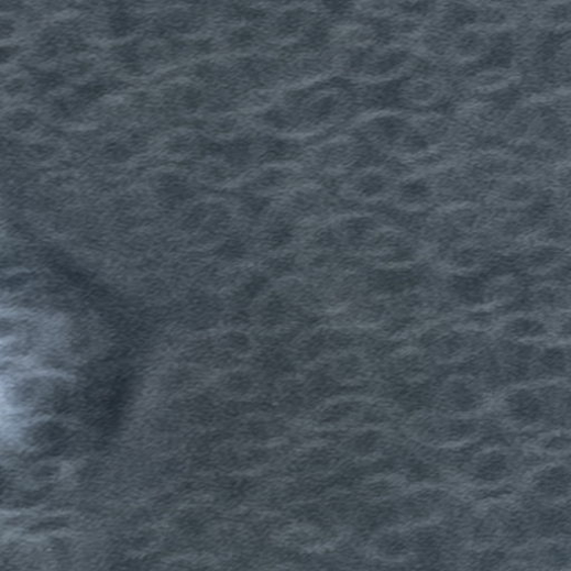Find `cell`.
Listing matches in <instances>:
<instances>
[{"label":"cell","instance_id":"cell-1","mask_svg":"<svg viewBox=\"0 0 571 571\" xmlns=\"http://www.w3.org/2000/svg\"><path fill=\"white\" fill-rule=\"evenodd\" d=\"M286 96L294 138L304 146L344 129L365 108L345 79Z\"/></svg>","mask_w":571,"mask_h":571},{"label":"cell","instance_id":"cell-2","mask_svg":"<svg viewBox=\"0 0 571 571\" xmlns=\"http://www.w3.org/2000/svg\"><path fill=\"white\" fill-rule=\"evenodd\" d=\"M424 66L410 45L385 39L355 58L343 79L359 91L365 108L383 106L399 81Z\"/></svg>","mask_w":571,"mask_h":571},{"label":"cell","instance_id":"cell-3","mask_svg":"<svg viewBox=\"0 0 571 571\" xmlns=\"http://www.w3.org/2000/svg\"><path fill=\"white\" fill-rule=\"evenodd\" d=\"M337 7L325 2L271 3L262 23L268 47L288 53L322 44Z\"/></svg>","mask_w":571,"mask_h":571},{"label":"cell","instance_id":"cell-4","mask_svg":"<svg viewBox=\"0 0 571 571\" xmlns=\"http://www.w3.org/2000/svg\"><path fill=\"white\" fill-rule=\"evenodd\" d=\"M373 158L377 157L347 128L307 144L299 155L309 177L333 186Z\"/></svg>","mask_w":571,"mask_h":571},{"label":"cell","instance_id":"cell-5","mask_svg":"<svg viewBox=\"0 0 571 571\" xmlns=\"http://www.w3.org/2000/svg\"><path fill=\"white\" fill-rule=\"evenodd\" d=\"M349 62L323 44L282 53L275 88L283 94L310 90L343 79Z\"/></svg>","mask_w":571,"mask_h":571},{"label":"cell","instance_id":"cell-6","mask_svg":"<svg viewBox=\"0 0 571 571\" xmlns=\"http://www.w3.org/2000/svg\"><path fill=\"white\" fill-rule=\"evenodd\" d=\"M458 98L457 76L426 65L399 81L383 106L411 112H441L448 111Z\"/></svg>","mask_w":571,"mask_h":571},{"label":"cell","instance_id":"cell-7","mask_svg":"<svg viewBox=\"0 0 571 571\" xmlns=\"http://www.w3.org/2000/svg\"><path fill=\"white\" fill-rule=\"evenodd\" d=\"M487 212L481 200L444 201L413 223L435 255L448 244L476 234Z\"/></svg>","mask_w":571,"mask_h":571},{"label":"cell","instance_id":"cell-8","mask_svg":"<svg viewBox=\"0 0 571 571\" xmlns=\"http://www.w3.org/2000/svg\"><path fill=\"white\" fill-rule=\"evenodd\" d=\"M395 163L373 158L334 185L344 208L384 210L402 173Z\"/></svg>","mask_w":571,"mask_h":571},{"label":"cell","instance_id":"cell-9","mask_svg":"<svg viewBox=\"0 0 571 571\" xmlns=\"http://www.w3.org/2000/svg\"><path fill=\"white\" fill-rule=\"evenodd\" d=\"M508 37L488 33L472 24L451 33L443 45L440 67L460 75L476 67L507 61Z\"/></svg>","mask_w":571,"mask_h":571},{"label":"cell","instance_id":"cell-10","mask_svg":"<svg viewBox=\"0 0 571 571\" xmlns=\"http://www.w3.org/2000/svg\"><path fill=\"white\" fill-rule=\"evenodd\" d=\"M342 206L334 186L311 177H306L274 200L275 211L307 228L329 218Z\"/></svg>","mask_w":571,"mask_h":571},{"label":"cell","instance_id":"cell-11","mask_svg":"<svg viewBox=\"0 0 571 571\" xmlns=\"http://www.w3.org/2000/svg\"><path fill=\"white\" fill-rule=\"evenodd\" d=\"M455 76L459 98L507 103L523 95L524 90L523 74L506 61L486 64Z\"/></svg>","mask_w":571,"mask_h":571},{"label":"cell","instance_id":"cell-12","mask_svg":"<svg viewBox=\"0 0 571 571\" xmlns=\"http://www.w3.org/2000/svg\"><path fill=\"white\" fill-rule=\"evenodd\" d=\"M546 391L519 385L504 393L498 402L502 418L516 429H534L549 420L553 404L568 399V391Z\"/></svg>","mask_w":571,"mask_h":571},{"label":"cell","instance_id":"cell-13","mask_svg":"<svg viewBox=\"0 0 571 571\" xmlns=\"http://www.w3.org/2000/svg\"><path fill=\"white\" fill-rule=\"evenodd\" d=\"M442 202L432 176L420 168L402 169L384 211L415 222Z\"/></svg>","mask_w":571,"mask_h":571},{"label":"cell","instance_id":"cell-14","mask_svg":"<svg viewBox=\"0 0 571 571\" xmlns=\"http://www.w3.org/2000/svg\"><path fill=\"white\" fill-rule=\"evenodd\" d=\"M509 102L459 98L448 110L466 146L496 143L504 110Z\"/></svg>","mask_w":571,"mask_h":571},{"label":"cell","instance_id":"cell-15","mask_svg":"<svg viewBox=\"0 0 571 571\" xmlns=\"http://www.w3.org/2000/svg\"><path fill=\"white\" fill-rule=\"evenodd\" d=\"M341 6L342 3H338L337 13L326 29L322 44L343 56L350 66L355 58L384 41L385 35L378 25L344 13Z\"/></svg>","mask_w":571,"mask_h":571},{"label":"cell","instance_id":"cell-16","mask_svg":"<svg viewBox=\"0 0 571 571\" xmlns=\"http://www.w3.org/2000/svg\"><path fill=\"white\" fill-rule=\"evenodd\" d=\"M306 177L299 158L259 163L246 174L244 195L276 199Z\"/></svg>","mask_w":571,"mask_h":571},{"label":"cell","instance_id":"cell-17","mask_svg":"<svg viewBox=\"0 0 571 571\" xmlns=\"http://www.w3.org/2000/svg\"><path fill=\"white\" fill-rule=\"evenodd\" d=\"M469 168L484 186L527 169L519 152L499 143L470 147L464 152Z\"/></svg>","mask_w":571,"mask_h":571},{"label":"cell","instance_id":"cell-18","mask_svg":"<svg viewBox=\"0 0 571 571\" xmlns=\"http://www.w3.org/2000/svg\"><path fill=\"white\" fill-rule=\"evenodd\" d=\"M486 386L469 375L448 377L437 393V403L443 414L450 417H471L485 409L491 403Z\"/></svg>","mask_w":571,"mask_h":571},{"label":"cell","instance_id":"cell-19","mask_svg":"<svg viewBox=\"0 0 571 571\" xmlns=\"http://www.w3.org/2000/svg\"><path fill=\"white\" fill-rule=\"evenodd\" d=\"M554 317L537 311H518L497 320L498 337L509 343L532 345L550 341L554 334Z\"/></svg>","mask_w":571,"mask_h":571},{"label":"cell","instance_id":"cell-20","mask_svg":"<svg viewBox=\"0 0 571 571\" xmlns=\"http://www.w3.org/2000/svg\"><path fill=\"white\" fill-rule=\"evenodd\" d=\"M470 24L488 33L509 37L526 24L523 2H468Z\"/></svg>","mask_w":571,"mask_h":571},{"label":"cell","instance_id":"cell-21","mask_svg":"<svg viewBox=\"0 0 571 571\" xmlns=\"http://www.w3.org/2000/svg\"><path fill=\"white\" fill-rule=\"evenodd\" d=\"M518 469L515 453L506 448H492L475 454L468 468V479L477 486H496L510 480Z\"/></svg>","mask_w":571,"mask_h":571},{"label":"cell","instance_id":"cell-22","mask_svg":"<svg viewBox=\"0 0 571 571\" xmlns=\"http://www.w3.org/2000/svg\"><path fill=\"white\" fill-rule=\"evenodd\" d=\"M526 25L552 37L571 35V0L523 2Z\"/></svg>","mask_w":571,"mask_h":571},{"label":"cell","instance_id":"cell-23","mask_svg":"<svg viewBox=\"0 0 571 571\" xmlns=\"http://www.w3.org/2000/svg\"><path fill=\"white\" fill-rule=\"evenodd\" d=\"M528 491L538 501L557 504L569 499L570 469L568 463H548L530 474Z\"/></svg>","mask_w":571,"mask_h":571},{"label":"cell","instance_id":"cell-24","mask_svg":"<svg viewBox=\"0 0 571 571\" xmlns=\"http://www.w3.org/2000/svg\"><path fill=\"white\" fill-rule=\"evenodd\" d=\"M528 372L540 382L551 383L568 377L569 348L568 345L547 344L536 348L531 356Z\"/></svg>","mask_w":571,"mask_h":571},{"label":"cell","instance_id":"cell-25","mask_svg":"<svg viewBox=\"0 0 571 571\" xmlns=\"http://www.w3.org/2000/svg\"><path fill=\"white\" fill-rule=\"evenodd\" d=\"M528 295L534 311L550 317L569 312V283L543 279L530 287Z\"/></svg>","mask_w":571,"mask_h":571},{"label":"cell","instance_id":"cell-26","mask_svg":"<svg viewBox=\"0 0 571 571\" xmlns=\"http://www.w3.org/2000/svg\"><path fill=\"white\" fill-rule=\"evenodd\" d=\"M372 553L386 561H400L415 554L414 537L398 530L377 534L370 542Z\"/></svg>","mask_w":571,"mask_h":571},{"label":"cell","instance_id":"cell-27","mask_svg":"<svg viewBox=\"0 0 571 571\" xmlns=\"http://www.w3.org/2000/svg\"><path fill=\"white\" fill-rule=\"evenodd\" d=\"M341 8L344 13L378 25L382 29L404 11L405 2L366 0V2L342 3Z\"/></svg>","mask_w":571,"mask_h":571},{"label":"cell","instance_id":"cell-28","mask_svg":"<svg viewBox=\"0 0 571 571\" xmlns=\"http://www.w3.org/2000/svg\"><path fill=\"white\" fill-rule=\"evenodd\" d=\"M370 372L365 356L358 352H345L334 356L330 363V376L339 383L353 385L360 383Z\"/></svg>","mask_w":571,"mask_h":571},{"label":"cell","instance_id":"cell-29","mask_svg":"<svg viewBox=\"0 0 571 571\" xmlns=\"http://www.w3.org/2000/svg\"><path fill=\"white\" fill-rule=\"evenodd\" d=\"M387 438L378 428H366L350 436L344 447L356 458H371L377 454L385 446Z\"/></svg>","mask_w":571,"mask_h":571},{"label":"cell","instance_id":"cell-30","mask_svg":"<svg viewBox=\"0 0 571 571\" xmlns=\"http://www.w3.org/2000/svg\"><path fill=\"white\" fill-rule=\"evenodd\" d=\"M141 24L139 18L125 11H118L111 15L109 26L112 35L122 39L134 33Z\"/></svg>","mask_w":571,"mask_h":571},{"label":"cell","instance_id":"cell-31","mask_svg":"<svg viewBox=\"0 0 571 571\" xmlns=\"http://www.w3.org/2000/svg\"><path fill=\"white\" fill-rule=\"evenodd\" d=\"M116 58L132 74L142 70L140 46L136 42H129L114 50Z\"/></svg>","mask_w":571,"mask_h":571},{"label":"cell","instance_id":"cell-32","mask_svg":"<svg viewBox=\"0 0 571 571\" xmlns=\"http://www.w3.org/2000/svg\"><path fill=\"white\" fill-rule=\"evenodd\" d=\"M538 448L547 454H563L569 452L570 435L569 431H557L548 435L537 442Z\"/></svg>","mask_w":571,"mask_h":571},{"label":"cell","instance_id":"cell-33","mask_svg":"<svg viewBox=\"0 0 571 571\" xmlns=\"http://www.w3.org/2000/svg\"><path fill=\"white\" fill-rule=\"evenodd\" d=\"M113 89L106 81L92 80L90 84L78 87L75 90V100L80 105H88L102 99Z\"/></svg>","mask_w":571,"mask_h":571},{"label":"cell","instance_id":"cell-34","mask_svg":"<svg viewBox=\"0 0 571 571\" xmlns=\"http://www.w3.org/2000/svg\"><path fill=\"white\" fill-rule=\"evenodd\" d=\"M399 481L389 479L373 480L366 484L365 493L372 498H385L395 492H398Z\"/></svg>","mask_w":571,"mask_h":571},{"label":"cell","instance_id":"cell-35","mask_svg":"<svg viewBox=\"0 0 571 571\" xmlns=\"http://www.w3.org/2000/svg\"><path fill=\"white\" fill-rule=\"evenodd\" d=\"M65 85V76L59 72H42L35 77V86L42 94L54 91Z\"/></svg>","mask_w":571,"mask_h":571},{"label":"cell","instance_id":"cell-36","mask_svg":"<svg viewBox=\"0 0 571 571\" xmlns=\"http://www.w3.org/2000/svg\"><path fill=\"white\" fill-rule=\"evenodd\" d=\"M37 114L30 110H19L9 117V125L18 132H24L34 127Z\"/></svg>","mask_w":571,"mask_h":571},{"label":"cell","instance_id":"cell-37","mask_svg":"<svg viewBox=\"0 0 571 571\" xmlns=\"http://www.w3.org/2000/svg\"><path fill=\"white\" fill-rule=\"evenodd\" d=\"M62 41L57 36L46 37L40 46L39 55L44 59H50L58 55Z\"/></svg>","mask_w":571,"mask_h":571},{"label":"cell","instance_id":"cell-38","mask_svg":"<svg viewBox=\"0 0 571 571\" xmlns=\"http://www.w3.org/2000/svg\"><path fill=\"white\" fill-rule=\"evenodd\" d=\"M79 106L80 103L76 100L72 102L68 100L59 99L52 105V111L57 117L68 118L73 116V113L77 110Z\"/></svg>","mask_w":571,"mask_h":571},{"label":"cell","instance_id":"cell-39","mask_svg":"<svg viewBox=\"0 0 571 571\" xmlns=\"http://www.w3.org/2000/svg\"><path fill=\"white\" fill-rule=\"evenodd\" d=\"M105 154L117 161H124L131 156V151L119 142L110 143L105 149Z\"/></svg>","mask_w":571,"mask_h":571},{"label":"cell","instance_id":"cell-40","mask_svg":"<svg viewBox=\"0 0 571 571\" xmlns=\"http://www.w3.org/2000/svg\"><path fill=\"white\" fill-rule=\"evenodd\" d=\"M26 84L23 79H14L8 87L9 96H19L25 91Z\"/></svg>","mask_w":571,"mask_h":571},{"label":"cell","instance_id":"cell-41","mask_svg":"<svg viewBox=\"0 0 571 571\" xmlns=\"http://www.w3.org/2000/svg\"><path fill=\"white\" fill-rule=\"evenodd\" d=\"M21 52L20 46H4L2 48V62L7 64L12 61Z\"/></svg>","mask_w":571,"mask_h":571},{"label":"cell","instance_id":"cell-42","mask_svg":"<svg viewBox=\"0 0 571 571\" xmlns=\"http://www.w3.org/2000/svg\"><path fill=\"white\" fill-rule=\"evenodd\" d=\"M89 69H91V65L89 63L80 62V63L70 65V67L68 68V73L70 75H81V74L87 73Z\"/></svg>","mask_w":571,"mask_h":571},{"label":"cell","instance_id":"cell-43","mask_svg":"<svg viewBox=\"0 0 571 571\" xmlns=\"http://www.w3.org/2000/svg\"><path fill=\"white\" fill-rule=\"evenodd\" d=\"M15 31L13 22L3 20L2 22V35L3 37L11 36Z\"/></svg>","mask_w":571,"mask_h":571}]
</instances>
